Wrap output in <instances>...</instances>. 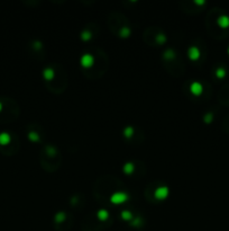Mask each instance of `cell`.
Masks as SVG:
<instances>
[{
  "instance_id": "cell-1",
  "label": "cell",
  "mask_w": 229,
  "mask_h": 231,
  "mask_svg": "<svg viewBox=\"0 0 229 231\" xmlns=\"http://www.w3.org/2000/svg\"><path fill=\"white\" fill-rule=\"evenodd\" d=\"M127 198H128V195L126 193H114L111 196V202L114 204H119V203L125 202Z\"/></svg>"
},
{
  "instance_id": "cell-2",
  "label": "cell",
  "mask_w": 229,
  "mask_h": 231,
  "mask_svg": "<svg viewBox=\"0 0 229 231\" xmlns=\"http://www.w3.org/2000/svg\"><path fill=\"white\" fill-rule=\"evenodd\" d=\"M81 64L85 68H89L93 64V56L91 54H83L81 58Z\"/></svg>"
},
{
  "instance_id": "cell-3",
  "label": "cell",
  "mask_w": 229,
  "mask_h": 231,
  "mask_svg": "<svg viewBox=\"0 0 229 231\" xmlns=\"http://www.w3.org/2000/svg\"><path fill=\"white\" fill-rule=\"evenodd\" d=\"M168 187H165V186L158 187V188L155 191V196H156V198H161V200L165 198V197L168 196Z\"/></svg>"
},
{
  "instance_id": "cell-4",
  "label": "cell",
  "mask_w": 229,
  "mask_h": 231,
  "mask_svg": "<svg viewBox=\"0 0 229 231\" xmlns=\"http://www.w3.org/2000/svg\"><path fill=\"white\" fill-rule=\"evenodd\" d=\"M191 93L194 94V95H200L202 93V85L200 82H193L190 87Z\"/></svg>"
},
{
  "instance_id": "cell-5",
  "label": "cell",
  "mask_w": 229,
  "mask_h": 231,
  "mask_svg": "<svg viewBox=\"0 0 229 231\" xmlns=\"http://www.w3.org/2000/svg\"><path fill=\"white\" fill-rule=\"evenodd\" d=\"M199 56H200V51H199L198 48L192 46V48L189 49V58H190L191 60L199 59Z\"/></svg>"
},
{
  "instance_id": "cell-6",
  "label": "cell",
  "mask_w": 229,
  "mask_h": 231,
  "mask_svg": "<svg viewBox=\"0 0 229 231\" xmlns=\"http://www.w3.org/2000/svg\"><path fill=\"white\" fill-rule=\"evenodd\" d=\"M218 24L220 27L222 28H226L229 26V17L226 16V15H222L218 18Z\"/></svg>"
},
{
  "instance_id": "cell-7",
  "label": "cell",
  "mask_w": 229,
  "mask_h": 231,
  "mask_svg": "<svg viewBox=\"0 0 229 231\" xmlns=\"http://www.w3.org/2000/svg\"><path fill=\"white\" fill-rule=\"evenodd\" d=\"M43 76L45 77V79H47V80H51V79L54 77V71L52 68H46L43 72Z\"/></svg>"
},
{
  "instance_id": "cell-8",
  "label": "cell",
  "mask_w": 229,
  "mask_h": 231,
  "mask_svg": "<svg viewBox=\"0 0 229 231\" xmlns=\"http://www.w3.org/2000/svg\"><path fill=\"white\" fill-rule=\"evenodd\" d=\"M108 212L106 211V210H100V211H98V213H97V217H98L99 220H101V221H105V220L108 219Z\"/></svg>"
},
{
  "instance_id": "cell-9",
  "label": "cell",
  "mask_w": 229,
  "mask_h": 231,
  "mask_svg": "<svg viewBox=\"0 0 229 231\" xmlns=\"http://www.w3.org/2000/svg\"><path fill=\"white\" fill-rule=\"evenodd\" d=\"M9 141H10V136H9L8 133H1L0 134V143L6 144L8 143Z\"/></svg>"
},
{
  "instance_id": "cell-10",
  "label": "cell",
  "mask_w": 229,
  "mask_h": 231,
  "mask_svg": "<svg viewBox=\"0 0 229 231\" xmlns=\"http://www.w3.org/2000/svg\"><path fill=\"white\" fill-rule=\"evenodd\" d=\"M124 172H126V174H131V172H134V165L131 162H127L124 166Z\"/></svg>"
},
{
  "instance_id": "cell-11",
  "label": "cell",
  "mask_w": 229,
  "mask_h": 231,
  "mask_svg": "<svg viewBox=\"0 0 229 231\" xmlns=\"http://www.w3.org/2000/svg\"><path fill=\"white\" fill-rule=\"evenodd\" d=\"M65 219V214L63 213V212H60V213L56 214V217H55V221L56 222H62V221H64Z\"/></svg>"
},
{
  "instance_id": "cell-12",
  "label": "cell",
  "mask_w": 229,
  "mask_h": 231,
  "mask_svg": "<svg viewBox=\"0 0 229 231\" xmlns=\"http://www.w3.org/2000/svg\"><path fill=\"white\" fill-rule=\"evenodd\" d=\"M124 133H125V135L127 136V138H129V136H131V135H133V133H134V129H133L131 126L126 127L125 131H124Z\"/></svg>"
},
{
  "instance_id": "cell-13",
  "label": "cell",
  "mask_w": 229,
  "mask_h": 231,
  "mask_svg": "<svg viewBox=\"0 0 229 231\" xmlns=\"http://www.w3.org/2000/svg\"><path fill=\"white\" fill-rule=\"evenodd\" d=\"M216 74H217V77H219V78H222V77H225V74H226V70H225L224 68H219V69H217Z\"/></svg>"
},
{
  "instance_id": "cell-14",
  "label": "cell",
  "mask_w": 229,
  "mask_h": 231,
  "mask_svg": "<svg viewBox=\"0 0 229 231\" xmlns=\"http://www.w3.org/2000/svg\"><path fill=\"white\" fill-rule=\"evenodd\" d=\"M129 33H130V31H129V28L127 27H124L123 29H121V32H120V35L123 37H127L129 35Z\"/></svg>"
},
{
  "instance_id": "cell-15",
  "label": "cell",
  "mask_w": 229,
  "mask_h": 231,
  "mask_svg": "<svg viewBox=\"0 0 229 231\" xmlns=\"http://www.w3.org/2000/svg\"><path fill=\"white\" fill-rule=\"evenodd\" d=\"M121 217L125 220H129V219H131V213L128 211H123L121 212Z\"/></svg>"
},
{
  "instance_id": "cell-16",
  "label": "cell",
  "mask_w": 229,
  "mask_h": 231,
  "mask_svg": "<svg viewBox=\"0 0 229 231\" xmlns=\"http://www.w3.org/2000/svg\"><path fill=\"white\" fill-rule=\"evenodd\" d=\"M82 39H89L90 37H91V33H90V32H83V33H82Z\"/></svg>"
},
{
  "instance_id": "cell-17",
  "label": "cell",
  "mask_w": 229,
  "mask_h": 231,
  "mask_svg": "<svg viewBox=\"0 0 229 231\" xmlns=\"http://www.w3.org/2000/svg\"><path fill=\"white\" fill-rule=\"evenodd\" d=\"M29 138H31L32 140L36 141V140H38V135H37V133H35V132H31L29 133Z\"/></svg>"
},
{
  "instance_id": "cell-18",
  "label": "cell",
  "mask_w": 229,
  "mask_h": 231,
  "mask_svg": "<svg viewBox=\"0 0 229 231\" xmlns=\"http://www.w3.org/2000/svg\"><path fill=\"white\" fill-rule=\"evenodd\" d=\"M172 56H174V54L171 50H168V51L165 52V58H172Z\"/></svg>"
},
{
  "instance_id": "cell-19",
  "label": "cell",
  "mask_w": 229,
  "mask_h": 231,
  "mask_svg": "<svg viewBox=\"0 0 229 231\" xmlns=\"http://www.w3.org/2000/svg\"><path fill=\"white\" fill-rule=\"evenodd\" d=\"M211 120H212V114H207L206 117H204V121L206 122H210Z\"/></svg>"
},
{
  "instance_id": "cell-20",
  "label": "cell",
  "mask_w": 229,
  "mask_h": 231,
  "mask_svg": "<svg viewBox=\"0 0 229 231\" xmlns=\"http://www.w3.org/2000/svg\"><path fill=\"white\" fill-rule=\"evenodd\" d=\"M157 39H158L159 42H164V41H165V36H164V35H161V36H159V35H158Z\"/></svg>"
},
{
  "instance_id": "cell-21",
  "label": "cell",
  "mask_w": 229,
  "mask_h": 231,
  "mask_svg": "<svg viewBox=\"0 0 229 231\" xmlns=\"http://www.w3.org/2000/svg\"><path fill=\"white\" fill-rule=\"evenodd\" d=\"M1 108H2V106H1V103H0V110H1Z\"/></svg>"
},
{
  "instance_id": "cell-22",
  "label": "cell",
  "mask_w": 229,
  "mask_h": 231,
  "mask_svg": "<svg viewBox=\"0 0 229 231\" xmlns=\"http://www.w3.org/2000/svg\"><path fill=\"white\" fill-rule=\"evenodd\" d=\"M228 53H229V49H228Z\"/></svg>"
}]
</instances>
